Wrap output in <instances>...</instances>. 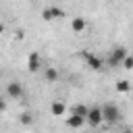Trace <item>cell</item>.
<instances>
[{"instance_id": "1", "label": "cell", "mask_w": 133, "mask_h": 133, "mask_svg": "<svg viewBox=\"0 0 133 133\" xmlns=\"http://www.w3.org/2000/svg\"><path fill=\"white\" fill-rule=\"evenodd\" d=\"M102 110V123H108V125H116L121 118H123V112L116 104H104L100 106Z\"/></svg>"}, {"instance_id": "2", "label": "cell", "mask_w": 133, "mask_h": 133, "mask_svg": "<svg viewBox=\"0 0 133 133\" xmlns=\"http://www.w3.org/2000/svg\"><path fill=\"white\" fill-rule=\"evenodd\" d=\"M79 56L85 60V66H89L91 71H102V69H104V60H102L100 56H96L94 52H89V50H83Z\"/></svg>"}, {"instance_id": "3", "label": "cell", "mask_w": 133, "mask_h": 133, "mask_svg": "<svg viewBox=\"0 0 133 133\" xmlns=\"http://www.w3.org/2000/svg\"><path fill=\"white\" fill-rule=\"evenodd\" d=\"M125 56H127V48H125V46H114V48L110 50V56H108L106 64H108V66H118Z\"/></svg>"}, {"instance_id": "4", "label": "cell", "mask_w": 133, "mask_h": 133, "mask_svg": "<svg viewBox=\"0 0 133 133\" xmlns=\"http://www.w3.org/2000/svg\"><path fill=\"white\" fill-rule=\"evenodd\" d=\"M6 96L10 100H21L25 96V89H23V83L19 81H8L6 83Z\"/></svg>"}, {"instance_id": "5", "label": "cell", "mask_w": 133, "mask_h": 133, "mask_svg": "<svg viewBox=\"0 0 133 133\" xmlns=\"http://www.w3.org/2000/svg\"><path fill=\"white\" fill-rule=\"evenodd\" d=\"M85 123L89 127H100L102 125V110H100V106H89V110L85 114Z\"/></svg>"}, {"instance_id": "6", "label": "cell", "mask_w": 133, "mask_h": 133, "mask_svg": "<svg viewBox=\"0 0 133 133\" xmlns=\"http://www.w3.org/2000/svg\"><path fill=\"white\" fill-rule=\"evenodd\" d=\"M62 17H66V12L62 8H58V6H46L42 10V19L44 21H56V19H62Z\"/></svg>"}, {"instance_id": "7", "label": "cell", "mask_w": 133, "mask_h": 133, "mask_svg": "<svg viewBox=\"0 0 133 133\" xmlns=\"http://www.w3.org/2000/svg\"><path fill=\"white\" fill-rule=\"evenodd\" d=\"M42 69H44L42 56H39L37 52H31V54L27 56V71H29V73H39Z\"/></svg>"}, {"instance_id": "8", "label": "cell", "mask_w": 133, "mask_h": 133, "mask_svg": "<svg viewBox=\"0 0 133 133\" xmlns=\"http://www.w3.org/2000/svg\"><path fill=\"white\" fill-rule=\"evenodd\" d=\"M87 29V21L83 17H73L71 19V31L73 33H83Z\"/></svg>"}, {"instance_id": "9", "label": "cell", "mask_w": 133, "mask_h": 133, "mask_svg": "<svg viewBox=\"0 0 133 133\" xmlns=\"http://www.w3.org/2000/svg\"><path fill=\"white\" fill-rule=\"evenodd\" d=\"M50 114H52V116H64V114H66V104L60 102V100H54V102L50 104Z\"/></svg>"}, {"instance_id": "10", "label": "cell", "mask_w": 133, "mask_h": 133, "mask_svg": "<svg viewBox=\"0 0 133 133\" xmlns=\"http://www.w3.org/2000/svg\"><path fill=\"white\" fill-rule=\"evenodd\" d=\"M85 125V118L83 116H77V114H69L66 116V127L69 129H81Z\"/></svg>"}, {"instance_id": "11", "label": "cell", "mask_w": 133, "mask_h": 133, "mask_svg": "<svg viewBox=\"0 0 133 133\" xmlns=\"http://www.w3.org/2000/svg\"><path fill=\"white\" fill-rule=\"evenodd\" d=\"M44 77H46V81L56 83V81H58V77H60V73H58V69H56V66H46V69H44Z\"/></svg>"}, {"instance_id": "12", "label": "cell", "mask_w": 133, "mask_h": 133, "mask_svg": "<svg viewBox=\"0 0 133 133\" xmlns=\"http://www.w3.org/2000/svg\"><path fill=\"white\" fill-rule=\"evenodd\" d=\"M19 123H21L23 127H31V125L35 123V116H33L29 110H25V112H21V116H19Z\"/></svg>"}, {"instance_id": "13", "label": "cell", "mask_w": 133, "mask_h": 133, "mask_svg": "<svg viewBox=\"0 0 133 133\" xmlns=\"http://www.w3.org/2000/svg\"><path fill=\"white\" fill-rule=\"evenodd\" d=\"M87 110H89V106H85V104H75V106L71 108V114H77V116H83V118H85Z\"/></svg>"}, {"instance_id": "14", "label": "cell", "mask_w": 133, "mask_h": 133, "mask_svg": "<svg viewBox=\"0 0 133 133\" xmlns=\"http://www.w3.org/2000/svg\"><path fill=\"white\" fill-rule=\"evenodd\" d=\"M129 89H131V81L129 79H121L116 83V91L118 94H129Z\"/></svg>"}, {"instance_id": "15", "label": "cell", "mask_w": 133, "mask_h": 133, "mask_svg": "<svg viewBox=\"0 0 133 133\" xmlns=\"http://www.w3.org/2000/svg\"><path fill=\"white\" fill-rule=\"evenodd\" d=\"M121 64H123V69H125V71H131V69H133V58L127 54V56L123 58V62H121Z\"/></svg>"}, {"instance_id": "16", "label": "cell", "mask_w": 133, "mask_h": 133, "mask_svg": "<svg viewBox=\"0 0 133 133\" xmlns=\"http://www.w3.org/2000/svg\"><path fill=\"white\" fill-rule=\"evenodd\" d=\"M4 110H6V100H4L2 96H0V114H2Z\"/></svg>"}, {"instance_id": "17", "label": "cell", "mask_w": 133, "mask_h": 133, "mask_svg": "<svg viewBox=\"0 0 133 133\" xmlns=\"http://www.w3.org/2000/svg\"><path fill=\"white\" fill-rule=\"evenodd\" d=\"M2 33H4V25L0 23V35H2Z\"/></svg>"}, {"instance_id": "18", "label": "cell", "mask_w": 133, "mask_h": 133, "mask_svg": "<svg viewBox=\"0 0 133 133\" xmlns=\"http://www.w3.org/2000/svg\"><path fill=\"white\" fill-rule=\"evenodd\" d=\"M123 133H131V129H129V127H127V129H123Z\"/></svg>"}, {"instance_id": "19", "label": "cell", "mask_w": 133, "mask_h": 133, "mask_svg": "<svg viewBox=\"0 0 133 133\" xmlns=\"http://www.w3.org/2000/svg\"><path fill=\"white\" fill-rule=\"evenodd\" d=\"M83 133H89V131H83Z\"/></svg>"}]
</instances>
